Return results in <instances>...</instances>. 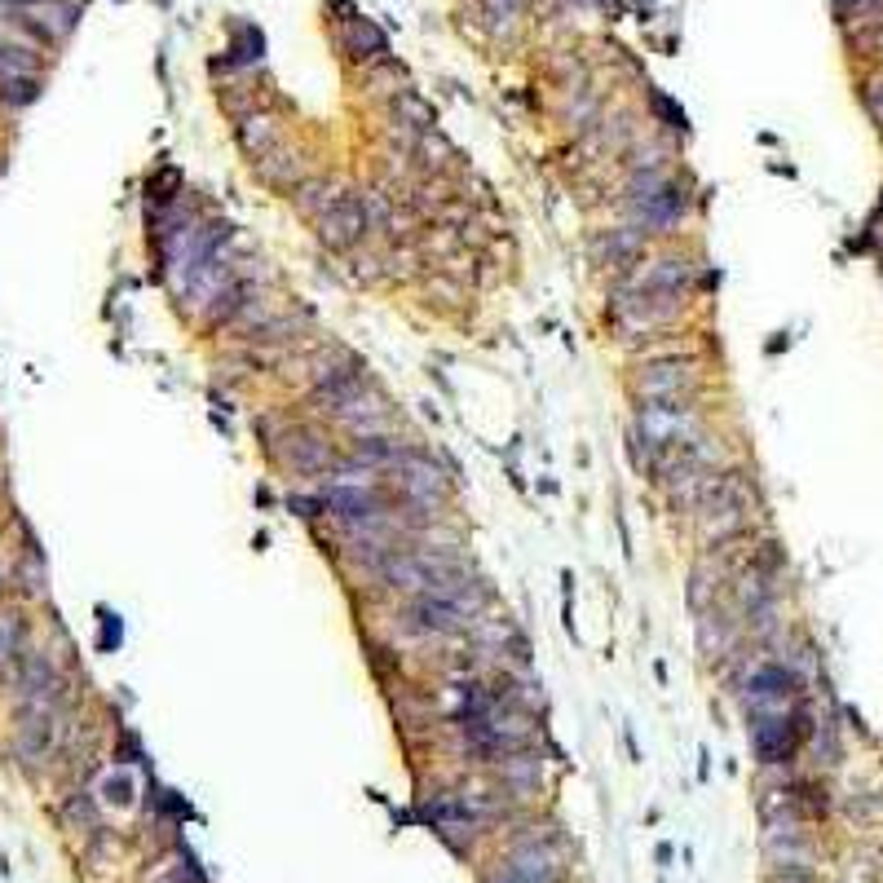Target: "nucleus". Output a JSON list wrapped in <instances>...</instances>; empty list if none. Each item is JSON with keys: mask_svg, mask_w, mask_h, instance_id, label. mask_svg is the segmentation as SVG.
<instances>
[{"mask_svg": "<svg viewBox=\"0 0 883 883\" xmlns=\"http://www.w3.org/2000/svg\"><path fill=\"white\" fill-rule=\"evenodd\" d=\"M800 676L791 672L786 663H760L755 672L747 676V689H742V698H747V720L755 716H791V711H800Z\"/></svg>", "mask_w": 883, "mask_h": 883, "instance_id": "1", "label": "nucleus"}, {"mask_svg": "<svg viewBox=\"0 0 883 883\" xmlns=\"http://www.w3.org/2000/svg\"><path fill=\"white\" fill-rule=\"evenodd\" d=\"M808 733H813L808 707L791 711V716H755L751 720V747L760 755V764H791L795 751L808 742Z\"/></svg>", "mask_w": 883, "mask_h": 883, "instance_id": "3", "label": "nucleus"}, {"mask_svg": "<svg viewBox=\"0 0 883 883\" xmlns=\"http://www.w3.org/2000/svg\"><path fill=\"white\" fill-rule=\"evenodd\" d=\"M106 800H111V804H129V778H111V782H106Z\"/></svg>", "mask_w": 883, "mask_h": 883, "instance_id": "14", "label": "nucleus"}, {"mask_svg": "<svg viewBox=\"0 0 883 883\" xmlns=\"http://www.w3.org/2000/svg\"><path fill=\"white\" fill-rule=\"evenodd\" d=\"M393 486L407 504H420V508H442L446 499V473L438 464L429 460L424 451H398L393 455Z\"/></svg>", "mask_w": 883, "mask_h": 883, "instance_id": "5", "label": "nucleus"}, {"mask_svg": "<svg viewBox=\"0 0 883 883\" xmlns=\"http://www.w3.org/2000/svg\"><path fill=\"white\" fill-rule=\"evenodd\" d=\"M23 654V619L18 614H0V676L9 672V663Z\"/></svg>", "mask_w": 883, "mask_h": 883, "instance_id": "12", "label": "nucleus"}, {"mask_svg": "<svg viewBox=\"0 0 883 883\" xmlns=\"http://www.w3.org/2000/svg\"><path fill=\"white\" fill-rule=\"evenodd\" d=\"M698 389V363L694 358H650L636 371V393L641 402H685Z\"/></svg>", "mask_w": 883, "mask_h": 883, "instance_id": "4", "label": "nucleus"}, {"mask_svg": "<svg viewBox=\"0 0 883 883\" xmlns=\"http://www.w3.org/2000/svg\"><path fill=\"white\" fill-rule=\"evenodd\" d=\"M287 460H292V468H301V473H332V446L323 442V433L314 429H292L287 433Z\"/></svg>", "mask_w": 883, "mask_h": 883, "instance_id": "9", "label": "nucleus"}, {"mask_svg": "<svg viewBox=\"0 0 883 883\" xmlns=\"http://www.w3.org/2000/svg\"><path fill=\"white\" fill-rule=\"evenodd\" d=\"M698 508L707 517V530H716V539H725V535L747 530L751 499L733 473H711L698 482Z\"/></svg>", "mask_w": 883, "mask_h": 883, "instance_id": "2", "label": "nucleus"}, {"mask_svg": "<svg viewBox=\"0 0 883 883\" xmlns=\"http://www.w3.org/2000/svg\"><path fill=\"white\" fill-rule=\"evenodd\" d=\"M345 23L349 27H345V40H340V45L354 53V58H380V53L389 49L385 31L371 23V18H345Z\"/></svg>", "mask_w": 883, "mask_h": 883, "instance_id": "10", "label": "nucleus"}, {"mask_svg": "<svg viewBox=\"0 0 883 883\" xmlns=\"http://www.w3.org/2000/svg\"><path fill=\"white\" fill-rule=\"evenodd\" d=\"M318 226V239L327 243L332 252H349V248H358V243L367 239V230H371V217H367V199H358V195H340L332 208L323 212V217L314 221Z\"/></svg>", "mask_w": 883, "mask_h": 883, "instance_id": "6", "label": "nucleus"}, {"mask_svg": "<svg viewBox=\"0 0 883 883\" xmlns=\"http://www.w3.org/2000/svg\"><path fill=\"white\" fill-rule=\"evenodd\" d=\"M861 102H866V111L875 115V124L883 129V76H875V80L861 84Z\"/></svg>", "mask_w": 883, "mask_h": 883, "instance_id": "13", "label": "nucleus"}, {"mask_svg": "<svg viewBox=\"0 0 883 883\" xmlns=\"http://www.w3.org/2000/svg\"><path fill=\"white\" fill-rule=\"evenodd\" d=\"M495 883H521V879H513V875H499Z\"/></svg>", "mask_w": 883, "mask_h": 883, "instance_id": "15", "label": "nucleus"}, {"mask_svg": "<svg viewBox=\"0 0 883 883\" xmlns=\"http://www.w3.org/2000/svg\"><path fill=\"white\" fill-rule=\"evenodd\" d=\"M336 199H340V195H336V186L327 182V177H318V182H301V186H296V208H301L310 221L323 217V212L332 208Z\"/></svg>", "mask_w": 883, "mask_h": 883, "instance_id": "11", "label": "nucleus"}, {"mask_svg": "<svg viewBox=\"0 0 883 883\" xmlns=\"http://www.w3.org/2000/svg\"><path fill=\"white\" fill-rule=\"evenodd\" d=\"M504 875H513L521 883H552L561 875V861H557V848L548 844V839H526V844H517L513 853H508L504 861Z\"/></svg>", "mask_w": 883, "mask_h": 883, "instance_id": "7", "label": "nucleus"}, {"mask_svg": "<svg viewBox=\"0 0 883 883\" xmlns=\"http://www.w3.org/2000/svg\"><path fill=\"white\" fill-rule=\"evenodd\" d=\"M14 9L23 14L27 27H36L40 36H49V40H62L80 18V9L67 5V0H14Z\"/></svg>", "mask_w": 883, "mask_h": 883, "instance_id": "8", "label": "nucleus"}]
</instances>
